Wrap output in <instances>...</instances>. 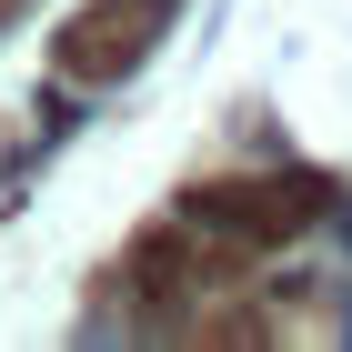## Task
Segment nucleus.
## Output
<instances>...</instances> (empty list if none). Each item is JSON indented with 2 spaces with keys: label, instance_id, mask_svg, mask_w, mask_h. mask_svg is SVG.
Listing matches in <instances>:
<instances>
[{
  "label": "nucleus",
  "instance_id": "obj_1",
  "mask_svg": "<svg viewBox=\"0 0 352 352\" xmlns=\"http://www.w3.org/2000/svg\"><path fill=\"white\" fill-rule=\"evenodd\" d=\"M322 201H332L322 171H272V182H252V171H242V182H201V191H191V212L221 221L242 252H282L302 221H322Z\"/></svg>",
  "mask_w": 352,
  "mask_h": 352
},
{
  "label": "nucleus",
  "instance_id": "obj_2",
  "mask_svg": "<svg viewBox=\"0 0 352 352\" xmlns=\"http://www.w3.org/2000/svg\"><path fill=\"white\" fill-rule=\"evenodd\" d=\"M162 10H171V0H91L81 21L60 30V71H71V81H121V71L151 51Z\"/></svg>",
  "mask_w": 352,
  "mask_h": 352
}]
</instances>
